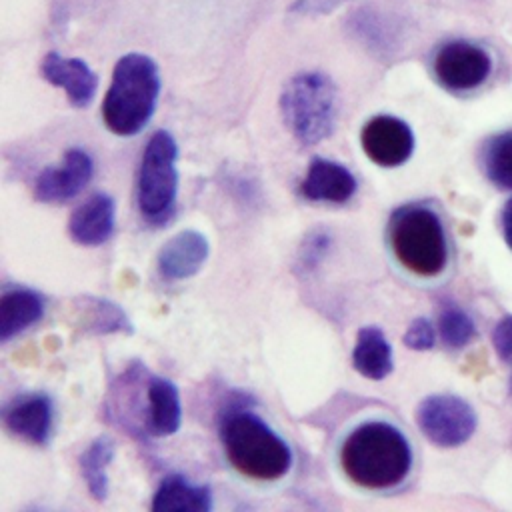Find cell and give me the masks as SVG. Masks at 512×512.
<instances>
[{
	"label": "cell",
	"instance_id": "19",
	"mask_svg": "<svg viewBox=\"0 0 512 512\" xmlns=\"http://www.w3.org/2000/svg\"><path fill=\"white\" fill-rule=\"evenodd\" d=\"M352 366L368 380H384L392 372V346L380 328L364 326L358 330L352 348Z\"/></svg>",
	"mask_w": 512,
	"mask_h": 512
},
{
	"label": "cell",
	"instance_id": "7",
	"mask_svg": "<svg viewBox=\"0 0 512 512\" xmlns=\"http://www.w3.org/2000/svg\"><path fill=\"white\" fill-rule=\"evenodd\" d=\"M420 432L440 448H456L476 430L474 408L454 394L426 396L416 408Z\"/></svg>",
	"mask_w": 512,
	"mask_h": 512
},
{
	"label": "cell",
	"instance_id": "16",
	"mask_svg": "<svg viewBox=\"0 0 512 512\" xmlns=\"http://www.w3.org/2000/svg\"><path fill=\"white\" fill-rule=\"evenodd\" d=\"M182 424V402L176 384L152 376L146 384V428L152 436H172Z\"/></svg>",
	"mask_w": 512,
	"mask_h": 512
},
{
	"label": "cell",
	"instance_id": "6",
	"mask_svg": "<svg viewBox=\"0 0 512 512\" xmlns=\"http://www.w3.org/2000/svg\"><path fill=\"white\" fill-rule=\"evenodd\" d=\"M176 158L174 136L168 130H156L146 142L136 178L138 210L152 224H162L172 216L178 192Z\"/></svg>",
	"mask_w": 512,
	"mask_h": 512
},
{
	"label": "cell",
	"instance_id": "12",
	"mask_svg": "<svg viewBox=\"0 0 512 512\" xmlns=\"http://www.w3.org/2000/svg\"><path fill=\"white\" fill-rule=\"evenodd\" d=\"M40 72L44 80L66 92L74 108H88L94 100L98 78L92 68L80 58H66L58 52H48L42 58Z\"/></svg>",
	"mask_w": 512,
	"mask_h": 512
},
{
	"label": "cell",
	"instance_id": "28",
	"mask_svg": "<svg viewBox=\"0 0 512 512\" xmlns=\"http://www.w3.org/2000/svg\"><path fill=\"white\" fill-rule=\"evenodd\" d=\"M500 224H502V236L506 240V244L512 250V198L504 204L502 214H500Z\"/></svg>",
	"mask_w": 512,
	"mask_h": 512
},
{
	"label": "cell",
	"instance_id": "11",
	"mask_svg": "<svg viewBox=\"0 0 512 512\" xmlns=\"http://www.w3.org/2000/svg\"><path fill=\"white\" fill-rule=\"evenodd\" d=\"M6 428L36 446H44L54 428V404L46 394L28 392L10 400L4 408Z\"/></svg>",
	"mask_w": 512,
	"mask_h": 512
},
{
	"label": "cell",
	"instance_id": "3",
	"mask_svg": "<svg viewBox=\"0 0 512 512\" xmlns=\"http://www.w3.org/2000/svg\"><path fill=\"white\" fill-rule=\"evenodd\" d=\"M160 96L158 64L140 52L124 54L102 100V120L112 134L134 136L150 122Z\"/></svg>",
	"mask_w": 512,
	"mask_h": 512
},
{
	"label": "cell",
	"instance_id": "18",
	"mask_svg": "<svg viewBox=\"0 0 512 512\" xmlns=\"http://www.w3.org/2000/svg\"><path fill=\"white\" fill-rule=\"evenodd\" d=\"M154 512H208L212 510V490L192 484L182 474H168L152 496Z\"/></svg>",
	"mask_w": 512,
	"mask_h": 512
},
{
	"label": "cell",
	"instance_id": "9",
	"mask_svg": "<svg viewBox=\"0 0 512 512\" xmlns=\"http://www.w3.org/2000/svg\"><path fill=\"white\" fill-rule=\"evenodd\" d=\"M360 144L370 162L382 168L402 166L414 152L412 128L390 114L372 116L360 132Z\"/></svg>",
	"mask_w": 512,
	"mask_h": 512
},
{
	"label": "cell",
	"instance_id": "8",
	"mask_svg": "<svg viewBox=\"0 0 512 512\" xmlns=\"http://www.w3.org/2000/svg\"><path fill=\"white\" fill-rule=\"evenodd\" d=\"M432 70L440 86L446 90L470 92L488 80L492 72V58L474 42L450 40L436 50Z\"/></svg>",
	"mask_w": 512,
	"mask_h": 512
},
{
	"label": "cell",
	"instance_id": "26",
	"mask_svg": "<svg viewBox=\"0 0 512 512\" xmlns=\"http://www.w3.org/2000/svg\"><path fill=\"white\" fill-rule=\"evenodd\" d=\"M492 342H494L498 358L506 364H512V314L504 316L496 324V328L492 332Z\"/></svg>",
	"mask_w": 512,
	"mask_h": 512
},
{
	"label": "cell",
	"instance_id": "17",
	"mask_svg": "<svg viewBox=\"0 0 512 512\" xmlns=\"http://www.w3.org/2000/svg\"><path fill=\"white\" fill-rule=\"evenodd\" d=\"M44 314V298L24 286H6L0 298V340L8 342L28 330Z\"/></svg>",
	"mask_w": 512,
	"mask_h": 512
},
{
	"label": "cell",
	"instance_id": "15",
	"mask_svg": "<svg viewBox=\"0 0 512 512\" xmlns=\"http://www.w3.org/2000/svg\"><path fill=\"white\" fill-rule=\"evenodd\" d=\"M114 222V198L106 192H94L70 214L68 234L76 244L100 246L114 232Z\"/></svg>",
	"mask_w": 512,
	"mask_h": 512
},
{
	"label": "cell",
	"instance_id": "2",
	"mask_svg": "<svg viewBox=\"0 0 512 512\" xmlns=\"http://www.w3.org/2000/svg\"><path fill=\"white\" fill-rule=\"evenodd\" d=\"M220 440L230 466L250 480L274 482L292 468L294 458L288 442L244 406H232L224 412Z\"/></svg>",
	"mask_w": 512,
	"mask_h": 512
},
{
	"label": "cell",
	"instance_id": "22",
	"mask_svg": "<svg viewBox=\"0 0 512 512\" xmlns=\"http://www.w3.org/2000/svg\"><path fill=\"white\" fill-rule=\"evenodd\" d=\"M482 168L492 184L512 190V130L490 136L482 148Z\"/></svg>",
	"mask_w": 512,
	"mask_h": 512
},
{
	"label": "cell",
	"instance_id": "20",
	"mask_svg": "<svg viewBox=\"0 0 512 512\" xmlns=\"http://www.w3.org/2000/svg\"><path fill=\"white\" fill-rule=\"evenodd\" d=\"M80 324L86 334H116V332H132V324L128 314L112 300L98 296H82L80 298Z\"/></svg>",
	"mask_w": 512,
	"mask_h": 512
},
{
	"label": "cell",
	"instance_id": "23",
	"mask_svg": "<svg viewBox=\"0 0 512 512\" xmlns=\"http://www.w3.org/2000/svg\"><path fill=\"white\" fill-rule=\"evenodd\" d=\"M438 330H440L442 342L450 348L466 346L476 334L472 318L454 304H446L442 308L438 318Z\"/></svg>",
	"mask_w": 512,
	"mask_h": 512
},
{
	"label": "cell",
	"instance_id": "10",
	"mask_svg": "<svg viewBox=\"0 0 512 512\" xmlns=\"http://www.w3.org/2000/svg\"><path fill=\"white\" fill-rule=\"evenodd\" d=\"M94 174L92 156L82 148H70L60 166L44 168L34 182V198L38 202L56 204L78 196Z\"/></svg>",
	"mask_w": 512,
	"mask_h": 512
},
{
	"label": "cell",
	"instance_id": "21",
	"mask_svg": "<svg viewBox=\"0 0 512 512\" xmlns=\"http://www.w3.org/2000/svg\"><path fill=\"white\" fill-rule=\"evenodd\" d=\"M114 458V442L108 436H98L80 454V472L94 500L108 496V466Z\"/></svg>",
	"mask_w": 512,
	"mask_h": 512
},
{
	"label": "cell",
	"instance_id": "5",
	"mask_svg": "<svg viewBox=\"0 0 512 512\" xmlns=\"http://www.w3.org/2000/svg\"><path fill=\"white\" fill-rule=\"evenodd\" d=\"M280 114L300 144L326 140L338 118V90L332 78L316 70L292 76L280 94Z\"/></svg>",
	"mask_w": 512,
	"mask_h": 512
},
{
	"label": "cell",
	"instance_id": "27",
	"mask_svg": "<svg viewBox=\"0 0 512 512\" xmlns=\"http://www.w3.org/2000/svg\"><path fill=\"white\" fill-rule=\"evenodd\" d=\"M344 2L348 0H294L288 10L300 16H324L342 6Z\"/></svg>",
	"mask_w": 512,
	"mask_h": 512
},
{
	"label": "cell",
	"instance_id": "13",
	"mask_svg": "<svg viewBox=\"0 0 512 512\" xmlns=\"http://www.w3.org/2000/svg\"><path fill=\"white\" fill-rule=\"evenodd\" d=\"M208 238L198 230H182L168 238L158 252V272L166 280H186L208 260Z\"/></svg>",
	"mask_w": 512,
	"mask_h": 512
},
{
	"label": "cell",
	"instance_id": "1",
	"mask_svg": "<svg viewBox=\"0 0 512 512\" xmlns=\"http://www.w3.org/2000/svg\"><path fill=\"white\" fill-rule=\"evenodd\" d=\"M340 466L348 480L366 490H388L412 470V448L402 430L384 420L352 428L340 446Z\"/></svg>",
	"mask_w": 512,
	"mask_h": 512
},
{
	"label": "cell",
	"instance_id": "4",
	"mask_svg": "<svg viewBox=\"0 0 512 512\" xmlns=\"http://www.w3.org/2000/svg\"><path fill=\"white\" fill-rule=\"evenodd\" d=\"M396 262L414 276L436 278L448 266V238L438 212L424 204L398 206L388 220Z\"/></svg>",
	"mask_w": 512,
	"mask_h": 512
},
{
	"label": "cell",
	"instance_id": "14",
	"mask_svg": "<svg viewBox=\"0 0 512 512\" xmlns=\"http://www.w3.org/2000/svg\"><path fill=\"white\" fill-rule=\"evenodd\" d=\"M358 188L354 174L328 158H312L304 180L300 184V194L312 202L344 204Z\"/></svg>",
	"mask_w": 512,
	"mask_h": 512
},
{
	"label": "cell",
	"instance_id": "24",
	"mask_svg": "<svg viewBox=\"0 0 512 512\" xmlns=\"http://www.w3.org/2000/svg\"><path fill=\"white\" fill-rule=\"evenodd\" d=\"M330 246V236L324 230H314L310 232L300 248L298 254V266L302 272L314 270L318 266V262L324 258V254L328 252Z\"/></svg>",
	"mask_w": 512,
	"mask_h": 512
},
{
	"label": "cell",
	"instance_id": "25",
	"mask_svg": "<svg viewBox=\"0 0 512 512\" xmlns=\"http://www.w3.org/2000/svg\"><path fill=\"white\" fill-rule=\"evenodd\" d=\"M434 342H436V332H434L432 322L426 318L412 320L404 332V344L410 350H418V352L430 350L434 346Z\"/></svg>",
	"mask_w": 512,
	"mask_h": 512
}]
</instances>
